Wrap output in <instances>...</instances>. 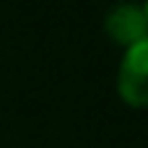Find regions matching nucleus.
Wrapping results in <instances>:
<instances>
[{
	"label": "nucleus",
	"instance_id": "f03ea898",
	"mask_svg": "<svg viewBox=\"0 0 148 148\" xmlns=\"http://www.w3.org/2000/svg\"><path fill=\"white\" fill-rule=\"evenodd\" d=\"M146 8L138 3H117L112 5V10L104 18L107 31L120 42V44H135L140 39H146Z\"/></svg>",
	"mask_w": 148,
	"mask_h": 148
},
{
	"label": "nucleus",
	"instance_id": "f257e3e1",
	"mask_svg": "<svg viewBox=\"0 0 148 148\" xmlns=\"http://www.w3.org/2000/svg\"><path fill=\"white\" fill-rule=\"evenodd\" d=\"M146 49L148 42L140 39L135 44L127 47L125 57H122V65H120V78H117V86H120V94L127 104H135V107H143L148 99V86H146Z\"/></svg>",
	"mask_w": 148,
	"mask_h": 148
}]
</instances>
